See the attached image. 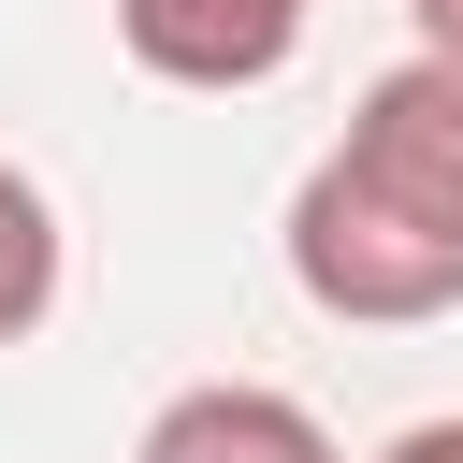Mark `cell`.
Masks as SVG:
<instances>
[{
	"label": "cell",
	"mask_w": 463,
	"mask_h": 463,
	"mask_svg": "<svg viewBox=\"0 0 463 463\" xmlns=\"http://www.w3.org/2000/svg\"><path fill=\"white\" fill-rule=\"evenodd\" d=\"M130 463H347V449H333V420H318L304 391L203 376V391H174V405L130 434Z\"/></svg>",
	"instance_id": "3"
},
{
	"label": "cell",
	"mask_w": 463,
	"mask_h": 463,
	"mask_svg": "<svg viewBox=\"0 0 463 463\" xmlns=\"http://www.w3.org/2000/svg\"><path fill=\"white\" fill-rule=\"evenodd\" d=\"M58 275H72L58 203H43V174H29V159H0V347H29V333L58 318Z\"/></svg>",
	"instance_id": "4"
},
{
	"label": "cell",
	"mask_w": 463,
	"mask_h": 463,
	"mask_svg": "<svg viewBox=\"0 0 463 463\" xmlns=\"http://www.w3.org/2000/svg\"><path fill=\"white\" fill-rule=\"evenodd\" d=\"M318 0H116V43L145 87H188V101H246L304 58Z\"/></svg>",
	"instance_id": "2"
},
{
	"label": "cell",
	"mask_w": 463,
	"mask_h": 463,
	"mask_svg": "<svg viewBox=\"0 0 463 463\" xmlns=\"http://www.w3.org/2000/svg\"><path fill=\"white\" fill-rule=\"evenodd\" d=\"M405 29H420V58H463V0H405Z\"/></svg>",
	"instance_id": "6"
},
{
	"label": "cell",
	"mask_w": 463,
	"mask_h": 463,
	"mask_svg": "<svg viewBox=\"0 0 463 463\" xmlns=\"http://www.w3.org/2000/svg\"><path fill=\"white\" fill-rule=\"evenodd\" d=\"M289 289L347 333H420L463 304V58H391L347 130L304 159L289 217Z\"/></svg>",
	"instance_id": "1"
},
{
	"label": "cell",
	"mask_w": 463,
	"mask_h": 463,
	"mask_svg": "<svg viewBox=\"0 0 463 463\" xmlns=\"http://www.w3.org/2000/svg\"><path fill=\"white\" fill-rule=\"evenodd\" d=\"M376 463H463V405H449V420H405V434H391Z\"/></svg>",
	"instance_id": "5"
}]
</instances>
